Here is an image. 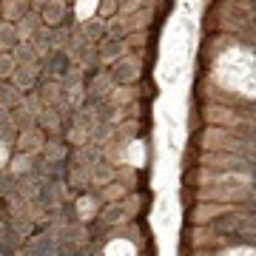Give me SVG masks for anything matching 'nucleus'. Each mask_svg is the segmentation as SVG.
Wrapping results in <instances>:
<instances>
[{
  "instance_id": "1",
  "label": "nucleus",
  "mask_w": 256,
  "mask_h": 256,
  "mask_svg": "<svg viewBox=\"0 0 256 256\" xmlns=\"http://www.w3.org/2000/svg\"><path fill=\"white\" fill-rule=\"evenodd\" d=\"M72 57H68V52H48L43 60H40V74H43V80H57L63 82L66 77H68V72H72Z\"/></svg>"
},
{
  "instance_id": "2",
  "label": "nucleus",
  "mask_w": 256,
  "mask_h": 256,
  "mask_svg": "<svg viewBox=\"0 0 256 256\" xmlns=\"http://www.w3.org/2000/svg\"><path fill=\"white\" fill-rule=\"evenodd\" d=\"M137 74H140V66H137L134 57H120V60L111 63L108 77H111L114 86H131V82L137 80Z\"/></svg>"
},
{
  "instance_id": "3",
  "label": "nucleus",
  "mask_w": 256,
  "mask_h": 256,
  "mask_svg": "<svg viewBox=\"0 0 256 256\" xmlns=\"http://www.w3.org/2000/svg\"><path fill=\"white\" fill-rule=\"evenodd\" d=\"M12 82H14V86H18L23 94L34 92V86H40V82H43L40 63H20L18 72H14V77H12Z\"/></svg>"
},
{
  "instance_id": "4",
  "label": "nucleus",
  "mask_w": 256,
  "mask_h": 256,
  "mask_svg": "<svg viewBox=\"0 0 256 256\" xmlns=\"http://www.w3.org/2000/svg\"><path fill=\"white\" fill-rule=\"evenodd\" d=\"M40 18H43V26H63L66 20L72 18V9H68V3L66 0H48L46 6H43V12H40Z\"/></svg>"
},
{
  "instance_id": "5",
  "label": "nucleus",
  "mask_w": 256,
  "mask_h": 256,
  "mask_svg": "<svg viewBox=\"0 0 256 256\" xmlns=\"http://www.w3.org/2000/svg\"><path fill=\"white\" fill-rule=\"evenodd\" d=\"M77 37H80L82 43H88V46H97L102 37H106V20L94 14L92 20H86V23L77 28Z\"/></svg>"
},
{
  "instance_id": "6",
  "label": "nucleus",
  "mask_w": 256,
  "mask_h": 256,
  "mask_svg": "<svg viewBox=\"0 0 256 256\" xmlns=\"http://www.w3.org/2000/svg\"><path fill=\"white\" fill-rule=\"evenodd\" d=\"M28 12H32L28 0H0V18L6 23H18V20L26 18Z\"/></svg>"
},
{
  "instance_id": "7",
  "label": "nucleus",
  "mask_w": 256,
  "mask_h": 256,
  "mask_svg": "<svg viewBox=\"0 0 256 256\" xmlns=\"http://www.w3.org/2000/svg\"><path fill=\"white\" fill-rule=\"evenodd\" d=\"M97 52H100V60L108 63V60H120L122 52H126V40H114V37H102L97 43Z\"/></svg>"
},
{
  "instance_id": "8",
  "label": "nucleus",
  "mask_w": 256,
  "mask_h": 256,
  "mask_svg": "<svg viewBox=\"0 0 256 256\" xmlns=\"http://www.w3.org/2000/svg\"><path fill=\"white\" fill-rule=\"evenodd\" d=\"M43 142H46V137H43V128L40 126L28 128V131L20 134V151H23V154H34V151H40Z\"/></svg>"
},
{
  "instance_id": "9",
  "label": "nucleus",
  "mask_w": 256,
  "mask_h": 256,
  "mask_svg": "<svg viewBox=\"0 0 256 256\" xmlns=\"http://www.w3.org/2000/svg\"><path fill=\"white\" fill-rule=\"evenodd\" d=\"M23 100H26V94L20 92L14 82H3V88H0V108L14 111Z\"/></svg>"
},
{
  "instance_id": "10",
  "label": "nucleus",
  "mask_w": 256,
  "mask_h": 256,
  "mask_svg": "<svg viewBox=\"0 0 256 256\" xmlns=\"http://www.w3.org/2000/svg\"><path fill=\"white\" fill-rule=\"evenodd\" d=\"M40 26H43V18H40L37 12H28L23 20H18V23H14V28H18V37H20V40H32V34H34Z\"/></svg>"
},
{
  "instance_id": "11",
  "label": "nucleus",
  "mask_w": 256,
  "mask_h": 256,
  "mask_svg": "<svg viewBox=\"0 0 256 256\" xmlns=\"http://www.w3.org/2000/svg\"><path fill=\"white\" fill-rule=\"evenodd\" d=\"M32 46L37 48V54H40V60L48 54V52H54V46H52V26H40L32 34Z\"/></svg>"
},
{
  "instance_id": "12",
  "label": "nucleus",
  "mask_w": 256,
  "mask_h": 256,
  "mask_svg": "<svg viewBox=\"0 0 256 256\" xmlns=\"http://www.w3.org/2000/svg\"><path fill=\"white\" fill-rule=\"evenodd\" d=\"M40 100H43V106H60V100H63V82L46 80L43 88H40Z\"/></svg>"
},
{
  "instance_id": "13",
  "label": "nucleus",
  "mask_w": 256,
  "mask_h": 256,
  "mask_svg": "<svg viewBox=\"0 0 256 256\" xmlns=\"http://www.w3.org/2000/svg\"><path fill=\"white\" fill-rule=\"evenodd\" d=\"M18 43H20V37H18L14 23L0 20V52H14V46H18Z\"/></svg>"
},
{
  "instance_id": "14",
  "label": "nucleus",
  "mask_w": 256,
  "mask_h": 256,
  "mask_svg": "<svg viewBox=\"0 0 256 256\" xmlns=\"http://www.w3.org/2000/svg\"><path fill=\"white\" fill-rule=\"evenodd\" d=\"M12 54H14V60H18V66L20 63H40V54H37V48L32 46V40H20Z\"/></svg>"
},
{
  "instance_id": "15",
  "label": "nucleus",
  "mask_w": 256,
  "mask_h": 256,
  "mask_svg": "<svg viewBox=\"0 0 256 256\" xmlns=\"http://www.w3.org/2000/svg\"><path fill=\"white\" fill-rule=\"evenodd\" d=\"M28 250H32L34 256H57L60 254V242H57L54 236H40Z\"/></svg>"
},
{
  "instance_id": "16",
  "label": "nucleus",
  "mask_w": 256,
  "mask_h": 256,
  "mask_svg": "<svg viewBox=\"0 0 256 256\" xmlns=\"http://www.w3.org/2000/svg\"><path fill=\"white\" fill-rule=\"evenodd\" d=\"M43 156H46V162H60L66 156V146H63V140H46L43 142Z\"/></svg>"
},
{
  "instance_id": "17",
  "label": "nucleus",
  "mask_w": 256,
  "mask_h": 256,
  "mask_svg": "<svg viewBox=\"0 0 256 256\" xmlns=\"http://www.w3.org/2000/svg\"><path fill=\"white\" fill-rule=\"evenodd\" d=\"M14 72H18V60H14V54H12V52H0V80L12 82Z\"/></svg>"
},
{
  "instance_id": "18",
  "label": "nucleus",
  "mask_w": 256,
  "mask_h": 256,
  "mask_svg": "<svg viewBox=\"0 0 256 256\" xmlns=\"http://www.w3.org/2000/svg\"><path fill=\"white\" fill-rule=\"evenodd\" d=\"M120 12V0H97V18L111 20Z\"/></svg>"
},
{
  "instance_id": "19",
  "label": "nucleus",
  "mask_w": 256,
  "mask_h": 256,
  "mask_svg": "<svg viewBox=\"0 0 256 256\" xmlns=\"http://www.w3.org/2000/svg\"><path fill=\"white\" fill-rule=\"evenodd\" d=\"M242 225V220L239 216H234V214H222V216H216L214 220V230H234Z\"/></svg>"
},
{
  "instance_id": "20",
  "label": "nucleus",
  "mask_w": 256,
  "mask_h": 256,
  "mask_svg": "<svg viewBox=\"0 0 256 256\" xmlns=\"http://www.w3.org/2000/svg\"><path fill=\"white\" fill-rule=\"evenodd\" d=\"M142 6V0H120V12L126 14V12H137Z\"/></svg>"
},
{
  "instance_id": "21",
  "label": "nucleus",
  "mask_w": 256,
  "mask_h": 256,
  "mask_svg": "<svg viewBox=\"0 0 256 256\" xmlns=\"http://www.w3.org/2000/svg\"><path fill=\"white\" fill-rule=\"evenodd\" d=\"M48 0H28V6H32V12H37V14H40V12H43V6H46Z\"/></svg>"
},
{
  "instance_id": "22",
  "label": "nucleus",
  "mask_w": 256,
  "mask_h": 256,
  "mask_svg": "<svg viewBox=\"0 0 256 256\" xmlns=\"http://www.w3.org/2000/svg\"><path fill=\"white\" fill-rule=\"evenodd\" d=\"M250 23H254V28H256V12H254V14H250Z\"/></svg>"
},
{
  "instance_id": "23",
  "label": "nucleus",
  "mask_w": 256,
  "mask_h": 256,
  "mask_svg": "<svg viewBox=\"0 0 256 256\" xmlns=\"http://www.w3.org/2000/svg\"><path fill=\"white\" fill-rule=\"evenodd\" d=\"M66 3H77V0H66Z\"/></svg>"
},
{
  "instance_id": "24",
  "label": "nucleus",
  "mask_w": 256,
  "mask_h": 256,
  "mask_svg": "<svg viewBox=\"0 0 256 256\" xmlns=\"http://www.w3.org/2000/svg\"><path fill=\"white\" fill-rule=\"evenodd\" d=\"M0 20H3V18H0Z\"/></svg>"
}]
</instances>
